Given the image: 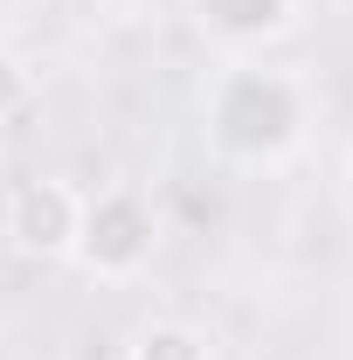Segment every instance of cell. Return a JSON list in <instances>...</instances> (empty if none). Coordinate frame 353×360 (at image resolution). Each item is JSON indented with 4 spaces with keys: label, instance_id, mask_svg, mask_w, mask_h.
<instances>
[{
    "label": "cell",
    "instance_id": "cell-1",
    "mask_svg": "<svg viewBox=\"0 0 353 360\" xmlns=\"http://www.w3.org/2000/svg\"><path fill=\"white\" fill-rule=\"evenodd\" d=\"M208 139L229 160H284L305 139V84L270 63H222L208 90Z\"/></svg>",
    "mask_w": 353,
    "mask_h": 360
},
{
    "label": "cell",
    "instance_id": "cell-2",
    "mask_svg": "<svg viewBox=\"0 0 353 360\" xmlns=\"http://www.w3.org/2000/svg\"><path fill=\"white\" fill-rule=\"evenodd\" d=\"M153 243H160L153 208L139 201L132 187L84 194V222H77V243H70V257L84 270H97V277H132V270H146Z\"/></svg>",
    "mask_w": 353,
    "mask_h": 360
},
{
    "label": "cell",
    "instance_id": "cell-3",
    "mask_svg": "<svg viewBox=\"0 0 353 360\" xmlns=\"http://www.w3.org/2000/svg\"><path fill=\"white\" fill-rule=\"evenodd\" d=\"M77 222H84V194L70 180H21L7 194V243L21 257H70L77 243Z\"/></svg>",
    "mask_w": 353,
    "mask_h": 360
},
{
    "label": "cell",
    "instance_id": "cell-6",
    "mask_svg": "<svg viewBox=\"0 0 353 360\" xmlns=\"http://www.w3.org/2000/svg\"><path fill=\"white\" fill-rule=\"evenodd\" d=\"M28 104H35V77H28V63L0 49V125H14Z\"/></svg>",
    "mask_w": 353,
    "mask_h": 360
},
{
    "label": "cell",
    "instance_id": "cell-7",
    "mask_svg": "<svg viewBox=\"0 0 353 360\" xmlns=\"http://www.w3.org/2000/svg\"><path fill=\"white\" fill-rule=\"evenodd\" d=\"M104 7H118V14H139V7H160V0H104Z\"/></svg>",
    "mask_w": 353,
    "mask_h": 360
},
{
    "label": "cell",
    "instance_id": "cell-8",
    "mask_svg": "<svg viewBox=\"0 0 353 360\" xmlns=\"http://www.w3.org/2000/svg\"><path fill=\"white\" fill-rule=\"evenodd\" d=\"M347 194H353V160H347Z\"/></svg>",
    "mask_w": 353,
    "mask_h": 360
},
{
    "label": "cell",
    "instance_id": "cell-5",
    "mask_svg": "<svg viewBox=\"0 0 353 360\" xmlns=\"http://www.w3.org/2000/svg\"><path fill=\"white\" fill-rule=\"evenodd\" d=\"M125 360H215V347H208V333H194L180 319H160V326H146L132 340Z\"/></svg>",
    "mask_w": 353,
    "mask_h": 360
},
{
    "label": "cell",
    "instance_id": "cell-4",
    "mask_svg": "<svg viewBox=\"0 0 353 360\" xmlns=\"http://www.w3.org/2000/svg\"><path fill=\"white\" fill-rule=\"evenodd\" d=\"M201 28L229 49H250V42H270L277 28H291V0H194Z\"/></svg>",
    "mask_w": 353,
    "mask_h": 360
}]
</instances>
